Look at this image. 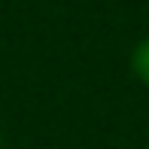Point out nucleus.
<instances>
[{"label":"nucleus","mask_w":149,"mask_h":149,"mask_svg":"<svg viewBox=\"0 0 149 149\" xmlns=\"http://www.w3.org/2000/svg\"><path fill=\"white\" fill-rule=\"evenodd\" d=\"M131 73L143 85H149V37L134 46V52H131Z\"/></svg>","instance_id":"1"},{"label":"nucleus","mask_w":149,"mask_h":149,"mask_svg":"<svg viewBox=\"0 0 149 149\" xmlns=\"http://www.w3.org/2000/svg\"><path fill=\"white\" fill-rule=\"evenodd\" d=\"M0 149H3V137H0Z\"/></svg>","instance_id":"2"},{"label":"nucleus","mask_w":149,"mask_h":149,"mask_svg":"<svg viewBox=\"0 0 149 149\" xmlns=\"http://www.w3.org/2000/svg\"><path fill=\"white\" fill-rule=\"evenodd\" d=\"M146 149H149V146H146Z\"/></svg>","instance_id":"3"}]
</instances>
